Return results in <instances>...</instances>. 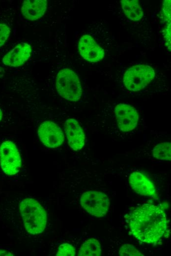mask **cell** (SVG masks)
Wrapping results in <instances>:
<instances>
[{"mask_svg": "<svg viewBox=\"0 0 171 256\" xmlns=\"http://www.w3.org/2000/svg\"><path fill=\"white\" fill-rule=\"evenodd\" d=\"M133 235L148 244L159 241L164 235L168 221L164 211L152 204H143L134 209L129 218Z\"/></svg>", "mask_w": 171, "mask_h": 256, "instance_id": "cell-1", "label": "cell"}, {"mask_svg": "<svg viewBox=\"0 0 171 256\" xmlns=\"http://www.w3.org/2000/svg\"><path fill=\"white\" fill-rule=\"evenodd\" d=\"M19 209L24 226L28 233L34 235L44 231L47 223L46 212L36 200L24 199L21 202Z\"/></svg>", "mask_w": 171, "mask_h": 256, "instance_id": "cell-2", "label": "cell"}, {"mask_svg": "<svg viewBox=\"0 0 171 256\" xmlns=\"http://www.w3.org/2000/svg\"><path fill=\"white\" fill-rule=\"evenodd\" d=\"M56 85L58 94L65 99L77 101L81 97V82L76 73L70 69L64 68L59 71Z\"/></svg>", "mask_w": 171, "mask_h": 256, "instance_id": "cell-3", "label": "cell"}, {"mask_svg": "<svg viewBox=\"0 0 171 256\" xmlns=\"http://www.w3.org/2000/svg\"><path fill=\"white\" fill-rule=\"evenodd\" d=\"M155 75L153 68L146 64H137L127 69L123 77L126 88L131 91H139L148 84Z\"/></svg>", "mask_w": 171, "mask_h": 256, "instance_id": "cell-4", "label": "cell"}, {"mask_svg": "<svg viewBox=\"0 0 171 256\" xmlns=\"http://www.w3.org/2000/svg\"><path fill=\"white\" fill-rule=\"evenodd\" d=\"M80 203L89 214L98 218L104 217L110 207L108 197L98 191H91L83 193L80 198Z\"/></svg>", "mask_w": 171, "mask_h": 256, "instance_id": "cell-5", "label": "cell"}, {"mask_svg": "<svg viewBox=\"0 0 171 256\" xmlns=\"http://www.w3.org/2000/svg\"><path fill=\"white\" fill-rule=\"evenodd\" d=\"M0 163L3 172L8 175L18 173L21 166V159L15 144L5 141L0 146Z\"/></svg>", "mask_w": 171, "mask_h": 256, "instance_id": "cell-6", "label": "cell"}, {"mask_svg": "<svg viewBox=\"0 0 171 256\" xmlns=\"http://www.w3.org/2000/svg\"><path fill=\"white\" fill-rule=\"evenodd\" d=\"M38 135L41 142L49 148H57L64 141V134L60 128L50 121H44L40 125Z\"/></svg>", "mask_w": 171, "mask_h": 256, "instance_id": "cell-7", "label": "cell"}, {"mask_svg": "<svg viewBox=\"0 0 171 256\" xmlns=\"http://www.w3.org/2000/svg\"><path fill=\"white\" fill-rule=\"evenodd\" d=\"M114 114L118 127L122 131H129L136 127L139 116L133 106L119 103L115 107Z\"/></svg>", "mask_w": 171, "mask_h": 256, "instance_id": "cell-8", "label": "cell"}, {"mask_svg": "<svg viewBox=\"0 0 171 256\" xmlns=\"http://www.w3.org/2000/svg\"><path fill=\"white\" fill-rule=\"evenodd\" d=\"M78 49L81 56L89 62H98L104 56V49L88 34L83 35L80 38Z\"/></svg>", "mask_w": 171, "mask_h": 256, "instance_id": "cell-9", "label": "cell"}, {"mask_svg": "<svg viewBox=\"0 0 171 256\" xmlns=\"http://www.w3.org/2000/svg\"><path fill=\"white\" fill-rule=\"evenodd\" d=\"M64 130L69 146L74 150L81 149L85 145V135L78 122L74 119L66 120Z\"/></svg>", "mask_w": 171, "mask_h": 256, "instance_id": "cell-10", "label": "cell"}, {"mask_svg": "<svg viewBox=\"0 0 171 256\" xmlns=\"http://www.w3.org/2000/svg\"><path fill=\"white\" fill-rule=\"evenodd\" d=\"M131 188L138 194L145 196H154L156 190L152 182L139 172L132 173L128 178Z\"/></svg>", "mask_w": 171, "mask_h": 256, "instance_id": "cell-11", "label": "cell"}, {"mask_svg": "<svg viewBox=\"0 0 171 256\" xmlns=\"http://www.w3.org/2000/svg\"><path fill=\"white\" fill-rule=\"evenodd\" d=\"M31 53V48L29 44L20 43L4 56L2 62L7 66H19L28 59Z\"/></svg>", "mask_w": 171, "mask_h": 256, "instance_id": "cell-12", "label": "cell"}, {"mask_svg": "<svg viewBox=\"0 0 171 256\" xmlns=\"http://www.w3.org/2000/svg\"><path fill=\"white\" fill-rule=\"evenodd\" d=\"M47 5L46 0H26L22 4L21 11L26 19L34 21L44 15Z\"/></svg>", "mask_w": 171, "mask_h": 256, "instance_id": "cell-13", "label": "cell"}, {"mask_svg": "<svg viewBox=\"0 0 171 256\" xmlns=\"http://www.w3.org/2000/svg\"><path fill=\"white\" fill-rule=\"evenodd\" d=\"M120 2L124 13L128 19L134 21L142 19L143 12L138 0H122Z\"/></svg>", "mask_w": 171, "mask_h": 256, "instance_id": "cell-14", "label": "cell"}, {"mask_svg": "<svg viewBox=\"0 0 171 256\" xmlns=\"http://www.w3.org/2000/svg\"><path fill=\"white\" fill-rule=\"evenodd\" d=\"M101 245L98 240L90 238L86 241L80 247L79 256H99L101 254Z\"/></svg>", "mask_w": 171, "mask_h": 256, "instance_id": "cell-15", "label": "cell"}, {"mask_svg": "<svg viewBox=\"0 0 171 256\" xmlns=\"http://www.w3.org/2000/svg\"><path fill=\"white\" fill-rule=\"evenodd\" d=\"M152 155L156 159L163 160H171V144L164 142L156 145L152 150Z\"/></svg>", "mask_w": 171, "mask_h": 256, "instance_id": "cell-16", "label": "cell"}, {"mask_svg": "<svg viewBox=\"0 0 171 256\" xmlns=\"http://www.w3.org/2000/svg\"><path fill=\"white\" fill-rule=\"evenodd\" d=\"M119 255L120 256H143L136 248L130 244L123 245L119 250Z\"/></svg>", "mask_w": 171, "mask_h": 256, "instance_id": "cell-17", "label": "cell"}, {"mask_svg": "<svg viewBox=\"0 0 171 256\" xmlns=\"http://www.w3.org/2000/svg\"><path fill=\"white\" fill-rule=\"evenodd\" d=\"M76 251L74 247L68 243H63L58 249L57 256H74Z\"/></svg>", "mask_w": 171, "mask_h": 256, "instance_id": "cell-18", "label": "cell"}, {"mask_svg": "<svg viewBox=\"0 0 171 256\" xmlns=\"http://www.w3.org/2000/svg\"><path fill=\"white\" fill-rule=\"evenodd\" d=\"M10 32L11 29L7 25L0 23V47L6 41Z\"/></svg>", "mask_w": 171, "mask_h": 256, "instance_id": "cell-19", "label": "cell"}, {"mask_svg": "<svg viewBox=\"0 0 171 256\" xmlns=\"http://www.w3.org/2000/svg\"><path fill=\"white\" fill-rule=\"evenodd\" d=\"M13 256V254H12L11 253L8 252V251H6L5 250H0V256Z\"/></svg>", "mask_w": 171, "mask_h": 256, "instance_id": "cell-20", "label": "cell"}, {"mask_svg": "<svg viewBox=\"0 0 171 256\" xmlns=\"http://www.w3.org/2000/svg\"><path fill=\"white\" fill-rule=\"evenodd\" d=\"M4 73V71L3 68L0 67V77H1L3 76Z\"/></svg>", "mask_w": 171, "mask_h": 256, "instance_id": "cell-21", "label": "cell"}, {"mask_svg": "<svg viewBox=\"0 0 171 256\" xmlns=\"http://www.w3.org/2000/svg\"><path fill=\"white\" fill-rule=\"evenodd\" d=\"M2 116H3L2 112L1 110V109H0V121L1 120V119H2Z\"/></svg>", "mask_w": 171, "mask_h": 256, "instance_id": "cell-22", "label": "cell"}]
</instances>
